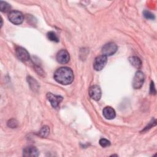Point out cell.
Instances as JSON below:
<instances>
[{"mask_svg": "<svg viewBox=\"0 0 157 157\" xmlns=\"http://www.w3.org/2000/svg\"><path fill=\"white\" fill-rule=\"evenodd\" d=\"M53 77L58 83L67 85L73 82L74 76L73 71L71 68L61 67L55 71Z\"/></svg>", "mask_w": 157, "mask_h": 157, "instance_id": "1", "label": "cell"}, {"mask_svg": "<svg viewBox=\"0 0 157 157\" xmlns=\"http://www.w3.org/2000/svg\"><path fill=\"white\" fill-rule=\"evenodd\" d=\"M8 18L11 23L14 25H20L24 20L23 13L18 10H12L9 12Z\"/></svg>", "mask_w": 157, "mask_h": 157, "instance_id": "2", "label": "cell"}, {"mask_svg": "<svg viewBox=\"0 0 157 157\" xmlns=\"http://www.w3.org/2000/svg\"><path fill=\"white\" fill-rule=\"evenodd\" d=\"M118 50L117 45L113 42H109L105 44L102 47V53L105 56H109L113 55Z\"/></svg>", "mask_w": 157, "mask_h": 157, "instance_id": "3", "label": "cell"}, {"mask_svg": "<svg viewBox=\"0 0 157 157\" xmlns=\"http://www.w3.org/2000/svg\"><path fill=\"white\" fill-rule=\"evenodd\" d=\"M145 80V76L144 73L140 71H138L135 74L132 80V86L134 89H139L143 85V83Z\"/></svg>", "mask_w": 157, "mask_h": 157, "instance_id": "4", "label": "cell"}, {"mask_svg": "<svg viewBox=\"0 0 157 157\" xmlns=\"http://www.w3.org/2000/svg\"><path fill=\"white\" fill-rule=\"evenodd\" d=\"M107 61V56L102 55L97 56L93 63V67L96 71H101L102 70L104 66H105Z\"/></svg>", "mask_w": 157, "mask_h": 157, "instance_id": "5", "label": "cell"}, {"mask_svg": "<svg viewBox=\"0 0 157 157\" xmlns=\"http://www.w3.org/2000/svg\"><path fill=\"white\" fill-rule=\"evenodd\" d=\"M57 61L60 64H66L70 59V56L68 52L65 49L59 50L56 56Z\"/></svg>", "mask_w": 157, "mask_h": 157, "instance_id": "6", "label": "cell"}, {"mask_svg": "<svg viewBox=\"0 0 157 157\" xmlns=\"http://www.w3.org/2000/svg\"><path fill=\"white\" fill-rule=\"evenodd\" d=\"M46 96L48 101L50 102L52 106L55 109L58 108L59 104L63 100V97H61V96L55 95L51 93H47Z\"/></svg>", "mask_w": 157, "mask_h": 157, "instance_id": "7", "label": "cell"}, {"mask_svg": "<svg viewBox=\"0 0 157 157\" xmlns=\"http://www.w3.org/2000/svg\"><path fill=\"white\" fill-rule=\"evenodd\" d=\"M101 90L98 85H93L89 89V95L91 99L99 101L101 98Z\"/></svg>", "mask_w": 157, "mask_h": 157, "instance_id": "8", "label": "cell"}, {"mask_svg": "<svg viewBox=\"0 0 157 157\" xmlns=\"http://www.w3.org/2000/svg\"><path fill=\"white\" fill-rule=\"evenodd\" d=\"M39 155L38 149L34 146H28L23 149V156L26 157H36Z\"/></svg>", "mask_w": 157, "mask_h": 157, "instance_id": "9", "label": "cell"}, {"mask_svg": "<svg viewBox=\"0 0 157 157\" xmlns=\"http://www.w3.org/2000/svg\"><path fill=\"white\" fill-rule=\"evenodd\" d=\"M16 55L17 58L21 61H27L29 59V54L28 51L21 47H17L16 48Z\"/></svg>", "mask_w": 157, "mask_h": 157, "instance_id": "10", "label": "cell"}, {"mask_svg": "<svg viewBox=\"0 0 157 157\" xmlns=\"http://www.w3.org/2000/svg\"><path fill=\"white\" fill-rule=\"evenodd\" d=\"M102 115L106 119L112 120L115 117L116 113L115 110L112 107L110 106H107L103 109Z\"/></svg>", "mask_w": 157, "mask_h": 157, "instance_id": "11", "label": "cell"}, {"mask_svg": "<svg viewBox=\"0 0 157 157\" xmlns=\"http://www.w3.org/2000/svg\"><path fill=\"white\" fill-rule=\"evenodd\" d=\"M129 61L132 66L137 69H140L142 66V61L137 56H131L129 58Z\"/></svg>", "mask_w": 157, "mask_h": 157, "instance_id": "12", "label": "cell"}, {"mask_svg": "<svg viewBox=\"0 0 157 157\" xmlns=\"http://www.w3.org/2000/svg\"><path fill=\"white\" fill-rule=\"evenodd\" d=\"M50 132V128L48 126H44L41 128V129L39 130V132H37V135L40 137L44 138L48 136Z\"/></svg>", "mask_w": 157, "mask_h": 157, "instance_id": "13", "label": "cell"}, {"mask_svg": "<svg viewBox=\"0 0 157 157\" xmlns=\"http://www.w3.org/2000/svg\"><path fill=\"white\" fill-rule=\"evenodd\" d=\"M11 9V6L7 2L1 1H0V10L2 12H7L10 11Z\"/></svg>", "mask_w": 157, "mask_h": 157, "instance_id": "14", "label": "cell"}, {"mask_svg": "<svg viewBox=\"0 0 157 157\" xmlns=\"http://www.w3.org/2000/svg\"><path fill=\"white\" fill-rule=\"evenodd\" d=\"M28 82L29 83V85L30 86L31 88L34 90L36 91V90H38L39 88V85L37 84V82L33 79V78H32L31 77H28Z\"/></svg>", "mask_w": 157, "mask_h": 157, "instance_id": "15", "label": "cell"}, {"mask_svg": "<svg viewBox=\"0 0 157 157\" xmlns=\"http://www.w3.org/2000/svg\"><path fill=\"white\" fill-rule=\"evenodd\" d=\"M47 37L48 39L53 42H59V38L58 37L56 34L53 31H50L47 33Z\"/></svg>", "mask_w": 157, "mask_h": 157, "instance_id": "16", "label": "cell"}, {"mask_svg": "<svg viewBox=\"0 0 157 157\" xmlns=\"http://www.w3.org/2000/svg\"><path fill=\"white\" fill-rule=\"evenodd\" d=\"M7 126L11 128H15L18 126V121L15 119H10L7 121Z\"/></svg>", "mask_w": 157, "mask_h": 157, "instance_id": "17", "label": "cell"}, {"mask_svg": "<svg viewBox=\"0 0 157 157\" xmlns=\"http://www.w3.org/2000/svg\"><path fill=\"white\" fill-rule=\"evenodd\" d=\"M99 144L102 147H107L110 145V142L106 139L102 138L99 140Z\"/></svg>", "mask_w": 157, "mask_h": 157, "instance_id": "18", "label": "cell"}, {"mask_svg": "<svg viewBox=\"0 0 157 157\" xmlns=\"http://www.w3.org/2000/svg\"><path fill=\"white\" fill-rule=\"evenodd\" d=\"M144 16L145 17V18H147V19H150V20H153L155 18V15L151 13L150 12L148 11V10H145L144 11Z\"/></svg>", "mask_w": 157, "mask_h": 157, "instance_id": "19", "label": "cell"}, {"mask_svg": "<svg viewBox=\"0 0 157 157\" xmlns=\"http://www.w3.org/2000/svg\"><path fill=\"white\" fill-rule=\"evenodd\" d=\"M150 93L151 94H156V90L155 88V85L153 82H151L150 84Z\"/></svg>", "mask_w": 157, "mask_h": 157, "instance_id": "20", "label": "cell"}, {"mask_svg": "<svg viewBox=\"0 0 157 157\" xmlns=\"http://www.w3.org/2000/svg\"><path fill=\"white\" fill-rule=\"evenodd\" d=\"M36 71H37L38 70V71H37V72H38V74H40V75H42V74H43L44 72V71H42V69L40 68V67H36V69H35Z\"/></svg>", "mask_w": 157, "mask_h": 157, "instance_id": "21", "label": "cell"}]
</instances>
